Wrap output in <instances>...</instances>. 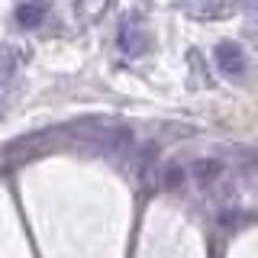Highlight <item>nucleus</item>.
<instances>
[{
	"label": "nucleus",
	"instance_id": "nucleus-1",
	"mask_svg": "<svg viewBox=\"0 0 258 258\" xmlns=\"http://www.w3.org/2000/svg\"><path fill=\"white\" fill-rule=\"evenodd\" d=\"M190 181H197L200 190H216L226 181V165L220 158H200L190 165Z\"/></svg>",
	"mask_w": 258,
	"mask_h": 258
},
{
	"label": "nucleus",
	"instance_id": "nucleus-2",
	"mask_svg": "<svg viewBox=\"0 0 258 258\" xmlns=\"http://www.w3.org/2000/svg\"><path fill=\"white\" fill-rule=\"evenodd\" d=\"M213 58H216V64H220V71L229 75V78H236V75L245 71V52H242L239 45H232V42H220L216 52H213Z\"/></svg>",
	"mask_w": 258,
	"mask_h": 258
},
{
	"label": "nucleus",
	"instance_id": "nucleus-3",
	"mask_svg": "<svg viewBox=\"0 0 258 258\" xmlns=\"http://www.w3.org/2000/svg\"><path fill=\"white\" fill-rule=\"evenodd\" d=\"M116 42H119V48H123L126 55H142L145 45H149V36H145V29L139 26V23H123Z\"/></svg>",
	"mask_w": 258,
	"mask_h": 258
},
{
	"label": "nucleus",
	"instance_id": "nucleus-4",
	"mask_svg": "<svg viewBox=\"0 0 258 258\" xmlns=\"http://www.w3.org/2000/svg\"><path fill=\"white\" fill-rule=\"evenodd\" d=\"M187 177H190V168H184L181 161H168L165 171L158 174V181L165 184V187H181V184L187 181Z\"/></svg>",
	"mask_w": 258,
	"mask_h": 258
},
{
	"label": "nucleus",
	"instance_id": "nucleus-5",
	"mask_svg": "<svg viewBox=\"0 0 258 258\" xmlns=\"http://www.w3.org/2000/svg\"><path fill=\"white\" fill-rule=\"evenodd\" d=\"M13 71H16L13 52H10V48H0V100H4V91H7V84H10Z\"/></svg>",
	"mask_w": 258,
	"mask_h": 258
},
{
	"label": "nucleus",
	"instance_id": "nucleus-6",
	"mask_svg": "<svg viewBox=\"0 0 258 258\" xmlns=\"http://www.w3.org/2000/svg\"><path fill=\"white\" fill-rule=\"evenodd\" d=\"M45 16V7L42 4H26V7H16V20L23 23V26H39Z\"/></svg>",
	"mask_w": 258,
	"mask_h": 258
}]
</instances>
